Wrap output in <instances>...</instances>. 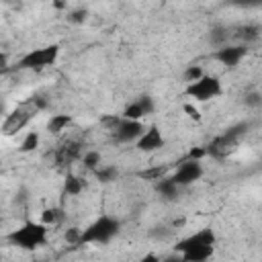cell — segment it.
Masks as SVG:
<instances>
[{
	"instance_id": "obj_16",
	"label": "cell",
	"mask_w": 262,
	"mask_h": 262,
	"mask_svg": "<svg viewBox=\"0 0 262 262\" xmlns=\"http://www.w3.org/2000/svg\"><path fill=\"white\" fill-rule=\"evenodd\" d=\"M170 170V164H162V166H151V168H145V170H139L137 176L141 180H147V182H158L162 180Z\"/></svg>"
},
{
	"instance_id": "obj_27",
	"label": "cell",
	"mask_w": 262,
	"mask_h": 262,
	"mask_svg": "<svg viewBox=\"0 0 262 262\" xmlns=\"http://www.w3.org/2000/svg\"><path fill=\"white\" fill-rule=\"evenodd\" d=\"M209 154H207V145H201V147H190L188 149V154L182 158V160H203V158H207Z\"/></svg>"
},
{
	"instance_id": "obj_11",
	"label": "cell",
	"mask_w": 262,
	"mask_h": 262,
	"mask_svg": "<svg viewBox=\"0 0 262 262\" xmlns=\"http://www.w3.org/2000/svg\"><path fill=\"white\" fill-rule=\"evenodd\" d=\"M215 242H217L215 231H213L211 227H203V229H199L196 233H190V235L182 237V239L174 246V250L180 254V252H184V250H188V248H196V246H215Z\"/></svg>"
},
{
	"instance_id": "obj_6",
	"label": "cell",
	"mask_w": 262,
	"mask_h": 262,
	"mask_svg": "<svg viewBox=\"0 0 262 262\" xmlns=\"http://www.w3.org/2000/svg\"><path fill=\"white\" fill-rule=\"evenodd\" d=\"M221 92H223L221 80L211 74H203L199 80L186 84V88H184V96L194 98L196 102H207L211 98H217V96H221Z\"/></svg>"
},
{
	"instance_id": "obj_12",
	"label": "cell",
	"mask_w": 262,
	"mask_h": 262,
	"mask_svg": "<svg viewBox=\"0 0 262 262\" xmlns=\"http://www.w3.org/2000/svg\"><path fill=\"white\" fill-rule=\"evenodd\" d=\"M164 135H162V131H160V127L156 125V123H151L149 127H145V131H143V135L135 141V147L139 149V151H156V149H160V147H164Z\"/></svg>"
},
{
	"instance_id": "obj_20",
	"label": "cell",
	"mask_w": 262,
	"mask_h": 262,
	"mask_svg": "<svg viewBox=\"0 0 262 262\" xmlns=\"http://www.w3.org/2000/svg\"><path fill=\"white\" fill-rule=\"evenodd\" d=\"M121 115H123L125 119H135V121H141L143 117H147V115H145V108H143L141 102H139V98L133 100V102H129Z\"/></svg>"
},
{
	"instance_id": "obj_3",
	"label": "cell",
	"mask_w": 262,
	"mask_h": 262,
	"mask_svg": "<svg viewBox=\"0 0 262 262\" xmlns=\"http://www.w3.org/2000/svg\"><path fill=\"white\" fill-rule=\"evenodd\" d=\"M250 125L248 123H237L233 127H229L225 133L217 135L213 141L207 143V154L209 158H215V160H225L229 154H233V149L237 147L239 139L248 133Z\"/></svg>"
},
{
	"instance_id": "obj_9",
	"label": "cell",
	"mask_w": 262,
	"mask_h": 262,
	"mask_svg": "<svg viewBox=\"0 0 262 262\" xmlns=\"http://www.w3.org/2000/svg\"><path fill=\"white\" fill-rule=\"evenodd\" d=\"M145 131V125L141 121H135V119H125L121 121V125L113 131V139L117 143H133L137 141Z\"/></svg>"
},
{
	"instance_id": "obj_1",
	"label": "cell",
	"mask_w": 262,
	"mask_h": 262,
	"mask_svg": "<svg viewBox=\"0 0 262 262\" xmlns=\"http://www.w3.org/2000/svg\"><path fill=\"white\" fill-rule=\"evenodd\" d=\"M45 104H47V102H45L41 96H33V98H29L27 102L18 104L10 115H6L4 123H2V135H6V137L16 135L20 129H25V127L29 125V121H31L41 108H45Z\"/></svg>"
},
{
	"instance_id": "obj_23",
	"label": "cell",
	"mask_w": 262,
	"mask_h": 262,
	"mask_svg": "<svg viewBox=\"0 0 262 262\" xmlns=\"http://www.w3.org/2000/svg\"><path fill=\"white\" fill-rule=\"evenodd\" d=\"M94 176H96L98 182L108 184V182H113V180L119 176V170H117L115 166H100V168L94 170Z\"/></svg>"
},
{
	"instance_id": "obj_18",
	"label": "cell",
	"mask_w": 262,
	"mask_h": 262,
	"mask_svg": "<svg viewBox=\"0 0 262 262\" xmlns=\"http://www.w3.org/2000/svg\"><path fill=\"white\" fill-rule=\"evenodd\" d=\"M84 186H86L84 178L70 174V176H66V182H63V196H78L84 190Z\"/></svg>"
},
{
	"instance_id": "obj_13",
	"label": "cell",
	"mask_w": 262,
	"mask_h": 262,
	"mask_svg": "<svg viewBox=\"0 0 262 262\" xmlns=\"http://www.w3.org/2000/svg\"><path fill=\"white\" fill-rule=\"evenodd\" d=\"M213 250H215V246H196V248H188V250L180 252L178 256L186 262H205L213 256Z\"/></svg>"
},
{
	"instance_id": "obj_32",
	"label": "cell",
	"mask_w": 262,
	"mask_h": 262,
	"mask_svg": "<svg viewBox=\"0 0 262 262\" xmlns=\"http://www.w3.org/2000/svg\"><path fill=\"white\" fill-rule=\"evenodd\" d=\"M86 14H88V12H86L84 8H82V10H80V8H78V10H72V12H70V20H72V23H84V20H86Z\"/></svg>"
},
{
	"instance_id": "obj_29",
	"label": "cell",
	"mask_w": 262,
	"mask_h": 262,
	"mask_svg": "<svg viewBox=\"0 0 262 262\" xmlns=\"http://www.w3.org/2000/svg\"><path fill=\"white\" fill-rule=\"evenodd\" d=\"M244 102H246V106H260V104H262V94H258V92H248V94L244 96Z\"/></svg>"
},
{
	"instance_id": "obj_24",
	"label": "cell",
	"mask_w": 262,
	"mask_h": 262,
	"mask_svg": "<svg viewBox=\"0 0 262 262\" xmlns=\"http://www.w3.org/2000/svg\"><path fill=\"white\" fill-rule=\"evenodd\" d=\"M123 121V115H102L100 117V127H104L108 133H113Z\"/></svg>"
},
{
	"instance_id": "obj_4",
	"label": "cell",
	"mask_w": 262,
	"mask_h": 262,
	"mask_svg": "<svg viewBox=\"0 0 262 262\" xmlns=\"http://www.w3.org/2000/svg\"><path fill=\"white\" fill-rule=\"evenodd\" d=\"M121 231V221L111 215H100L82 231L80 244H106Z\"/></svg>"
},
{
	"instance_id": "obj_21",
	"label": "cell",
	"mask_w": 262,
	"mask_h": 262,
	"mask_svg": "<svg viewBox=\"0 0 262 262\" xmlns=\"http://www.w3.org/2000/svg\"><path fill=\"white\" fill-rule=\"evenodd\" d=\"M39 141H41L39 133H37V131H29V133L25 135V139L20 141V145H18V151H20V154H29V151H35V149L39 147Z\"/></svg>"
},
{
	"instance_id": "obj_22",
	"label": "cell",
	"mask_w": 262,
	"mask_h": 262,
	"mask_svg": "<svg viewBox=\"0 0 262 262\" xmlns=\"http://www.w3.org/2000/svg\"><path fill=\"white\" fill-rule=\"evenodd\" d=\"M100 162H102V156L96 149H88V151L82 154V166L86 170H92L94 172L96 168H100Z\"/></svg>"
},
{
	"instance_id": "obj_14",
	"label": "cell",
	"mask_w": 262,
	"mask_h": 262,
	"mask_svg": "<svg viewBox=\"0 0 262 262\" xmlns=\"http://www.w3.org/2000/svg\"><path fill=\"white\" fill-rule=\"evenodd\" d=\"M72 123H74V117H72V115L57 113V115H53V117L47 121V131H49L51 135H59V133H63Z\"/></svg>"
},
{
	"instance_id": "obj_25",
	"label": "cell",
	"mask_w": 262,
	"mask_h": 262,
	"mask_svg": "<svg viewBox=\"0 0 262 262\" xmlns=\"http://www.w3.org/2000/svg\"><path fill=\"white\" fill-rule=\"evenodd\" d=\"M203 74H205V70H203L201 66H188V68L182 72V80H184L186 84H190V82L199 80Z\"/></svg>"
},
{
	"instance_id": "obj_19",
	"label": "cell",
	"mask_w": 262,
	"mask_h": 262,
	"mask_svg": "<svg viewBox=\"0 0 262 262\" xmlns=\"http://www.w3.org/2000/svg\"><path fill=\"white\" fill-rule=\"evenodd\" d=\"M233 37L248 45L250 41H256V39L260 37V27H256V25H242V27L235 29Z\"/></svg>"
},
{
	"instance_id": "obj_17",
	"label": "cell",
	"mask_w": 262,
	"mask_h": 262,
	"mask_svg": "<svg viewBox=\"0 0 262 262\" xmlns=\"http://www.w3.org/2000/svg\"><path fill=\"white\" fill-rule=\"evenodd\" d=\"M39 221L45 223L47 227H55V225H59V223L63 221V209H61V207H49V209H43Z\"/></svg>"
},
{
	"instance_id": "obj_31",
	"label": "cell",
	"mask_w": 262,
	"mask_h": 262,
	"mask_svg": "<svg viewBox=\"0 0 262 262\" xmlns=\"http://www.w3.org/2000/svg\"><path fill=\"white\" fill-rule=\"evenodd\" d=\"M182 111L192 119V121H201V111L194 106V104H190V102H186L184 106H182Z\"/></svg>"
},
{
	"instance_id": "obj_5",
	"label": "cell",
	"mask_w": 262,
	"mask_h": 262,
	"mask_svg": "<svg viewBox=\"0 0 262 262\" xmlns=\"http://www.w3.org/2000/svg\"><path fill=\"white\" fill-rule=\"evenodd\" d=\"M57 57H59V45L57 43L43 45V47L31 49L25 55H20L16 61V70H43V68L53 66L57 61Z\"/></svg>"
},
{
	"instance_id": "obj_26",
	"label": "cell",
	"mask_w": 262,
	"mask_h": 262,
	"mask_svg": "<svg viewBox=\"0 0 262 262\" xmlns=\"http://www.w3.org/2000/svg\"><path fill=\"white\" fill-rule=\"evenodd\" d=\"M63 239H66L68 244H72V246H80V242H82V229H80V227H70V229H66Z\"/></svg>"
},
{
	"instance_id": "obj_30",
	"label": "cell",
	"mask_w": 262,
	"mask_h": 262,
	"mask_svg": "<svg viewBox=\"0 0 262 262\" xmlns=\"http://www.w3.org/2000/svg\"><path fill=\"white\" fill-rule=\"evenodd\" d=\"M227 37H229V35H227L221 27H215V29L211 31V41H213V43H223Z\"/></svg>"
},
{
	"instance_id": "obj_28",
	"label": "cell",
	"mask_w": 262,
	"mask_h": 262,
	"mask_svg": "<svg viewBox=\"0 0 262 262\" xmlns=\"http://www.w3.org/2000/svg\"><path fill=\"white\" fill-rule=\"evenodd\" d=\"M227 4L237 8H258L262 6V0H227Z\"/></svg>"
},
{
	"instance_id": "obj_7",
	"label": "cell",
	"mask_w": 262,
	"mask_h": 262,
	"mask_svg": "<svg viewBox=\"0 0 262 262\" xmlns=\"http://www.w3.org/2000/svg\"><path fill=\"white\" fill-rule=\"evenodd\" d=\"M82 143L78 139H63L53 149V164L57 168H70L76 160L82 158Z\"/></svg>"
},
{
	"instance_id": "obj_2",
	"label": "cell",
	"mask_w": 262,
	"mask_h": 262,
	"mask_svg": "<svg viewBox=\"0 0 262 262\" xmlns=\"http://www.w3.org/2000/svg\"><path fill=\"white\" fill-rule=\"evenodd\" d=\"M49 227L41 221H25L20 227L8 233V242L20 250H37L47 244Z\"/></svg>"
},
{
	"instance_id": "obj_8",
	"label": "cell",
	"mask_w": 262,
	"mask_h": 262,
	"mask_svg": "<svg viewBox=\"0 0 262 262\" xmlns=\"http://www.w3.org/2000/svg\"><path fill=\"white\" fill-rule=\"evenodd\" d=\"M205 174L201 160H180L176 164V172L172 174V178L176 180L178 186H188L196 180H201V176Z\"/></svg>"
},
{
	"instance_id": "obj_15",
	"label": "cell",
	"mask_w": 262,
	"mask_h": 262,
	"mask_svg": "<svg viewBox=\"0 0 262 262\" xmlns=\"http://www.w3.org/2000/svg\"><path fill=\"white\" fill-rule=\"evenodd\" d=\"M178 184H176V180L172 178V176H164L162 180H158L156 182V190L164 196V199H168V201H174L176 196H178Z\"/></svg>"
},
{
	"instance_id": "obj_10",
	"label": "cell",
	"mask_w": 262,
	"mask_h": 262,
	"mask_svg": "<svg viewBox=\"0 0 262 262\" xmlns=\"http://www.w3.org/2000/svg\"><path fill=\"white\" fill-rule=\"evenodd\" d=\"M246 55H248V45L246 43H239V45H221L213 53V59L219 61L225 68H235Z\"/></svg>"
}]
</instances>
